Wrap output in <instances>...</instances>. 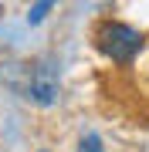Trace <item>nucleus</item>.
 Segmentation results:
<instances>
[{"instance_id":"nucleus-2","label":"nucleus","mask_w":149,"mask_h":152,"mask_svg":"<svg viewBox=\"0 0 149 152\" xmlns=\"http://www.w3.org/2000/svg\"><path fill=\"white\" fill-rule=\"evenodd\" d=\"M24 75H27V85L21 88V95L27 98V102L41 105V108H48V105L58 102L61 81H58V68L51 64V61H37V64L24 68Z\"/></svg>"},{"instance_id":"nucleus-5","label":"nucleus","mask_w":149,"mask_h":152,"mask_svg":"<svg viewBox=\"0 0 149 152\" xmlns=\"http://www.w3.org/2000/svg\"><path fill=\"white\" fill-rule=\"evenodd\" d=\"M37 152H48V149H37Z\"/></svg>"},{"instance_id":"nucleus-1","label":"nucleus","mask_w":149,"mask_h":152,"mask_svg":"<svg viewBox=\"0 0 149 152\" xmlns=\"http://www.w3.org/2000/svg\"><path fill=\"white\" fill-rule=\"evenodd\" d=\"M95 44L112 64H132L142 51V34L126 20H102L95 27Z\"/></svg>"},{"instance_id":"nucleus-3","label":"nucleus","mask_w":149,"mask_h":152,"mask_svg":"<svg viewBox=\"0 0 149 152\" xmlns=\"http://www.w3.org/2000/svg\"><path fill=\"white\" fill-rule=\"evenodd\" d=\"M51 10H54V4H51V0H41V4H34L31 10H27V24H41Z\"/></svg>"},{"instance_id":"nucleus-4","label":"nucleus","mask_w":149,"mask_h":152,"mask_svg":"<svg viewBox=\"0 0 149 152\" xmlns=\"http://www.w3.org/2000/svg\"><path fill=\"white\" fill-rule=\"evenodd\" d=\"M78 152H105V145H102V139L95 135V132H85V135L78 139Z\"/></svg>"}]
</instances>
